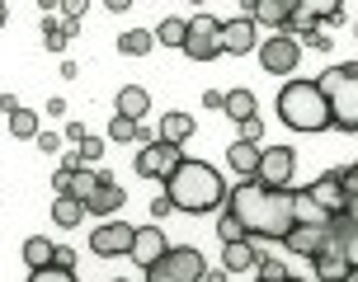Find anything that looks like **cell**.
<instances>
[{
  "mask_svg": "<svg viewBox=\"0 0 358 282\" xmlns=\"http://www.w3.org/2000/svg\"><path fill=\"white\" fill-rule=\"evenodd\" d=\"M227 212L241 221L245 240H283L287 230L297 226L292 221V193L287 188H264L255 179L236 184L227 193Z\"/></svg>",
  "mask_w": 358,
  "mask_h": 282,
  "instance_id": "6da1fadb",
  "label": "cell"
},
{
  "mask_svg": "<svg viewBox=\"0 0 358 282\" xmlns=\"http://www.w3.org/2000/svg\"><path fill=\"white\" fill-rule=\"evenodd\" d=\"M165 198H170V207L175 212H213L227 202V184L217 175L213 165H203V160H179V170L165 179Z\"/></svg>",
  "mask_w": 358,
  "mask_h": 282,
  "instance_id": "7a4b0ae2",
  "label": "cell"
},
{
  "mask_svg": "<svg viewBox=\"0 0 358 282\" xmlns=\"http://www.w3.org/2000/svg\"><path fill=\"white\" fill-rule=\"evenodd\" d=\"M325 108H330V127L340 132H358V61H340L316 75Z\"/></svg>",
  "mask_w": 358,
  "mask_h": 282,
  "instance_id": "3957f363",
  "label": "cell"
},
{
  "mask_svg": "<svg viewBox=\"0 0 358 282\" xmlns=\"http://www.w3.org/2000/svg\"><path fill=\"white\" fill-rule=\"evenodd\" d=\"M278 118L292 132H325L330 127V108H325L316 80H287L278 89Z\"/></svg>",
  "mask_w": 358,
  "mask_h": 282,
  "instance_id": "277c9868",
  "label": "cell"
},
{
  "mask_svg": "<svg viewBox=\"0 0 358 282\" xmlns=\"http://www.w3.org/2000/svg\"><path fill=\"white\" fill-rule=\"evenodd\" d=\"M203 273H208L203 249H194V245H170L156 264L146 268V282H203Z\"/></svg>",
  "mask_w": 358,
  "mask_h": 282,
  "instance_id": "5b68a950",
  "label": "cell"
},
{
  "mask_svg": "<svg viewBox=\"0 0 358 282\" xmlns=\"http://www.w3.org/2000/svg\"><path fill=\"white\" fill-rule=\"evenodd\" d=\"M259 66L268 70V75H292L297 70V61H302V43L292 34H273V38H259Z\"/></svg>",
  "mask_w": 358,
  "mask_h": 282,
  "instance_id": "8992f818",
  "label": "cell"
},
{
  "mask_svg": "<svg viewBox=\"0 0 358 282\" xmlns=\"http://www.w3.org/2000/svg\"><path fill=\"white\" fill-rule=\"evenodd\" d=\"M184 52L194 57V61H213V57H222V19H213V15H194L189 19Z\"/></svg>",
  "mask_w": 358,
  "mask_h": 282,
  "instance_id": "52a82bcc",
  "label": "cell"
},
{
  "mask_svg": "<svg viewBox=\"0 0 358 282\" xmlns=\"http://www.w3.org/2000/svg\"><path fill=\"white\" fill-rule=\"evenodd\" d=\"M292 170H297V151H292V146H268V151H259L255 184H264V188H287V184H292Z\"/></svg>",
  "mask_w": 358,
  "mask_h": 282,
  "instance_id": "ba28073f",
  "label": "cell"
},
{
  "mask_svg": "<svg viewBox=\"0 0 358 282\" xmlns=\"http://www.w3.org/2000/svg\"><path fill=\"white\" fill-rule=\"evenodd\" d=\"M321 254H335L349 273H358V221H349V216H330V230H325V249Z\"/></svg>",
  "mask_w": 358,
  "mask_h": 282,
  "instance_id": "9c48e42d",
  "label": "cell"
},
{
  "mask_svg": "<svg viewBox=\"0 0 358 282\" xmlns=\"http://www.w3.org/2000/svg\"><path fill=\"white\" fill-rule=\"evenodd\" d=\"M132 235H137V226H127V221H113V216H108L104 226L90 230V254H99V259L132 254Z\"/></svg>",
  "mask_w": 358,
  "mask_h": 282,
  "instance_id": "30bf717a",
  "label": "cell"
},
{
  "mask_svg": "<svg viewBox=\"0 0 358 282\" xmlns=\"http://www.w3.org/2000/svg\"><path fill=\"white\" fill-rule=\"evenodd\" d=\"M311 202L325 212V216H344V207H349V188H344V170H325L311 188Z\"/></svg>",
  "mask_w": 358,
  "mask_h": 282,
  "instance_id": "8fae6325",
  "label": "cell"
},
{
  "mask_svg": "<svg viewBox=\"0 0 358 282\" xmlns=\"http://www.w3.org/2000/svg\"><path fill=\"white\" fill-rule=\"evenodd\" d=\"M179 160H184V151H179V146L151 141V146H142V151H137V175H142V179H170L179 170Z\"/></svg>",
  "mask_w": 358,
  "mask_h": 282,
  "instance_id": "7c38bea8",
  "label": "cell"
},
{
  "mask_svg": "<svg viewBox=\"0 0 358 282\" xmlns=\"http://www.w3.org/2000/svg\"><path fill=\"white\" fill-rule=\"evenodd\" d=\"M123 202H127V193L118 188V179L99 170V184H94V193L85 198V216H104V221H108V216L123 207Z\"/></svg>",
  "mask_w": 358,
  "mask_h": 282,
  "instance_id": "4fadbf2b",
  "label": "cell"
},
{
  "mask_svg": "<svg viewBox=\"0 0 358 282\" xmlns=\"http://www.w3.org/2000/svg\"><path fill=\"white\" fill-rule=\"evenodd\" d=\"M259 47V34H255V19L250 15H236L222 24V52H231V57H245Z\"/></svg>",
  "mask_w": 358,
  "mask_h": 282,
  "instance_id": "5bb4252c",
  "label": "cell"
},
{
  "mask_svg": "<svg viewBox=\"0 0 358 282\" xmlns=\"http://www.w3.org/2000/svg\"><path fill=\"white\" fill-rule=\"evenodd\" d=\"M250 19H255V24H268L273 34H287L292 19H297V0H255Z\"/></svg>",
  "mask_w": 358,
  "mask_h": 282,
  "instance_id": "9a60e30c",
  "label": "cell"
},
{
  "mask_svg": "<svg viewBox=\"0 0 358 282\" xmlns=\"http://www.w3.org/2000/svg\"><path fill=\"white\" fill-rule=\"evenodd\" d=\"M165 249H170V240L161 226H137V235H132V264L137 268H151Z\"/></svg>",
  "mask_w": 358,
  "mask_h": 282,
  "instance_id": "2e32d148",
  "label": "cell"
},
{
  "mask_svg": "<svg viewBox=\"0 0 358 282\" xmlns=\"http://www.w3.org/2000/svg\"><path fill=\"white\" fill-rule=\"evenodd\" d=\"M325 230H330V221L325 226H292L283 235V245H287V254H302V259H316L325 249Z\"/></svg>",
  "mask_w": 358,
  "mask_h": 282,
  "instance_id": "e0dca14e",
  "label": "cell"
},
{
  "mask_svg": "<svg viewBox=\"0 0 358 282\" xmlns=\"http://www.w3.org/2000/svg\"><path fill=\"white\" fill-rule=\"evenodd\" d=\"M113 113L127 118V123H142L146 113H151V94L142 85H123L118 89V99H113Z\"/></svg>",
  "mask_w": 358,
  "mask_h": 282,
  "instance_id": "ac0fdd59",
  "label": "cell"
},
{
  "mask_svg": "<svg viewBox=\"0 0 358 282\" xmlns=\"http://www.w3.org/2000/svg\"><path fill=\"white\" fill-rule=\"evenodd\" d=\"M227 165H231V175L245 184V179H255V170H259V146H245V141H231L227 146Z\"/></svg>",
  "mask_w": 358,
  "mask_h": 282,
  "instance_id": "d6986e66",
  "label": "cell"
},
{
  "mask_svg": "<svg viewBox=\"0 0 358 282\" xmlns=\"http://www.w3.org/2000/svg\"><path fill=\"white\" fill-rule=\"evenodd\" d=\"M255 254H259V249H255L250 240H231V245H222V273L231 278V273H245V268H255Z\"/></svg>",
  "mask_w": 358,
  "mask_h": 282,
  "instance_id": "ffe728a7",
  "label": "cell"
},
{
  "mask_svg": "<svg viewBox=\"0 0 358 282\" xmlns=\"http://www.w3.org/2000/svg\"><path fill=\"white\" fill-rule=\"evenodd\" d=\"M194 118H189V113H165L161 118V137L156 141H165V146H184V141L194 137Z\"/></svg>",
  "mask_w": 358,
  "mask_h": 282,
  "instance_id": "44dd1931",
  "label": "cell"
},
{
  "mask_svg": "<svg viewBox=\"0 0 358 282\" xmlns=\"http://www.w3.org/2000/svg\"><path fill=\"white\" fill-rule=\"evenodd\" d=\"M52 221L62 230H76L85 221V202H80V198H52Z\"/></svg>",
  "mask_w": 358,
  "mask_h": 282,
  "instance_id": "7402d4cb",
  "label": "cell"
},
{
  "mask_svg": "<svg viewBox=\"0 0 358 282\" xmlns=\"http://www.w3.org/2000/svg\"><path fill=\"white\" fill-rule=\"evenodd\" d=\"M292 221H297V226H325L330 216H325V212L311 202V193L302 188V193H292Z\"/></svg>",
  "mask_w": 358,
  "mask_h": 282,
  "instance_id": "603a6c76",
  "label": "cell"
},
{
  "mask_svg": "<svg viewBox=\"0 0 358 282\" xmlns=\"http://www.w3.org/2000/svg\"><path fill=\"white\" fill-rule=\"evenodd\" d=\"M52 240H48V235H29V240H24V264H29V268H34V273H38V268H48V264H52Z\"/></svg>",
  "mask_w": 358,
  "mask_h": 282,
  "instance_id": "cb8c5ba5",
  "label": "cell"
},
{
  "mask_svg": "<svg viewBox=\"0 0 358 282\" xmlns=\"http://www.w3.org/2000/svg\"><path fill=\"white\" fill-rule=\"evenodd\" d=\"M222 113H227V118H236V123L255 118V94H250V89H231V94L222 99Z\"/></svg>",
  "mask_w": 358,
  "mask_h": 282,
  "instance_id": "d4e9b609",
  "label": "cell"
},
{
  "mask_svg": "<svg viewBox=\"0 0 358 282\" xmlns=\"http://www.w3.org/2000/svg\"><path fill=\"white\" fill-rule=\"evenodd\" d=\"M151 47H156L151 29H127V34L118 38V52H123V57H146Z\"/></svg>",
  "mask_w": 358,
  "mask_h": 282,
  "instance_id": "484cf974",
  "label": "cell"
},
{
  "mask_svg": "<svg viewBox=\"0 0 358 282\" xmlns=\"http://www.w3.org/2000/svg\"><path fill=\"white\" fill-rule=\"evenodd\" d=\"M184 34H189V19H161L151 38H161V47H184Z\"/></svg>",
  "mask_w": 358,
  "mask_h": 282,
  "instance_id": "4316f807",
  "label": "cell"
},
{
  "mask_svg": "<svg viewBox=\"0 0 358 282\" xmlns=\"http://www.w3.org/2000/svg\"><path fill=\"white\" fill-rule=\"evenodd\" d=\"M43 127H38V113L34 108H19L15 118H10V137H19V141H34Z\"/></svg>",
  "mask_w": 358,
  "mask_h": 282,
  "instance_id": "83f0119b",
  "label": "cell"
},
{
  "mask_svg": "<svg viewBox=\"0 0 358 282\" xmlns=\"http://www.w3.org/2000/svg\"><path fill=\"white\" fill-rule=\"evenodd\" d=\"M255 273H259V282H283V278H292V273H287V264H278L273 254H255Z\"/></svg>",
  "mask_w": 358,
  "mask_h": 282,
  "instance_id": "f1b7e54d",
  "label": "cell"
},
{
  "mask_svg": "<svg viewBox=\"0 0 358 282\" xmlns=\"http://www.w3.org/2000/svg\"><path fill=\"white\" fill-rule=\"evenodd\" d=\"M94 184H99V170H90V165L85 170H71V193L66 198H80V202H85V198L94 193Z\"/></svg>",
  "mask_w": 358,
  "mask_h": 282,
  "instance_id": "f546056e",
  "label": "cell"
},
{
  "mask_svg": "<svg viewBox=\"0 0 358 282\" xmlns=\"http://www.w3.org/2000/svg\"><path fill=\"white\" fill-rule=\"evenodd\" d=\"M43 47L48 52H66V38H62V24L52 15H43Z\"/></svg>",
  "mask_w": 358,
  "mask_h": 282,
  "instance_id": "4dcf8cb0",
  "label": "cell"
},
{
  "mask_svg": "<svg viewBox=\"0 0 358 282\" xmlns=\"http://www.w3.org/2000/svg\"><path fill=\"white\" fill-rule=\"evenodd\" d=\"M137 127L142 123H127V118L113 113V118H108V141H137Z\"/></svg>",
  "mask_w": 358,
  "mask_h": 282,
  "instance_id": "1f68e13d",
  "label": "cell"
},
{
  "mask_svg": "<svg viewBox=\"0 0 358 282\" xmlns=\"http://www.w3.org/2000/svg\"><path fill=\"white\" fill-rule=\"evenodd\" d=\"M76 156H80V165H94V160L104 156V137H90L85 132V141L76 146Z\"/></svg>",
  "mask_w": 358,
  "mask_h": 282,
  "instance_id": "d6a6232c",
  "label": "cell"
},
{
  "mask_svg": "<svg viewBox=\"0 0 358 282\" xmlns=\"http://www.w3.org/2000/svg\"><path fill=\"white\" fill-rule=\"evenodd\" d=\"M217 235H222V245H231V240H245V230L236 221L231 212H222V221H217Z\"/></svg>",
  "mask_w": 358,
  "mask_h": 282,
  "instance_id": "836d02e7",
  "label": "cell"
},
{
  "mask_svg": "<svg viewBox=\"0 0 358 282\" xmlns=\"http://www.w3.org/2000/svg\"><path fill=\"white\" fill-rule=\"evenodd\" d=\"M29 282H76V273H66V268H38V273H29Z\"/></svg>",
  "mask_w": 358,
  "mask_h": 282,
  "instance_id": "e575fe53",
  "label": "cell"
},
{
  "mask_svg": "<svg viewBox=\"0 0 358 282\" xmlns=\"http://www.w3.org/2000/svg\"><path fill=\"white\" fill-rule=\"evenodd\" d=\"M259 137H264V123H259V118H245V123H241V141H245V146H259Z\"/></svg>",
  "mask_w": 358,
  "mask_h": 282,
  "instance_id": "d590c367",
  "label": "cell"
},
{
  "mask_svg": "<svg viewBox=\"0 0 358 282\" xmlns=\"http://www.w3.org/2000/svg\"><path fill=\"white\" fill-rule=\"evenodd\" d=\"M52 268H66V273H76V249H71V245H57V249H52Z\"/></svg>",
  "mask_w": 358,
  "mask_h": 282,
  "instance_id": "8d00e7d4",
  "label": "cell"
},
{
  "mask_svg": "<svg viewBox=\"0 0 358 282\" xmlns=\"http://www.w3.org/2000/svg\"><path fill=\"white\" fill-rule=\"evenodd\" d=\"M38 151H43V156H57V151H62V137H57V132H38Z\"/></svg>",
  "mask_w": 358,
  "mask_h": 282,
  "instance_id": "74e56055",
  "label": "cell"
},
{
  "mask_svg": "<svg viewBox=\"0 0 358 282\" xmlns=\"http://www.w3.org/2000/svg\"><path fill=\"white\" fill-rule=\"evenodd\" d=\"M52 193H57V198L71 193V170H57V175H52Z\"/></svg>",
  "mask_w": 358,
  "mask_h": 282,
  "instance_id": "f35d334b",
  "label": "cell"
},
{
  "mask_svg": "<svg viewBox=\"0 0 358 282\" xmlns=\"http://www.w3.org/2000/svg\"><path fill=\"white\" fill-rule=\"evenodd\" d=\"M297 43H311L316 52H330V38H325L321 29H316V34H297Z\"/></svg>",
  "mask_w": 358,
  "mask_h": 282,
  "instance_id": "ab89813d",
  "label": "cell"
},
{
  "mask_svg": "<svg viewBox=\"0 0 358 282\" xmlns=\"http://www.w3.org/2000/svg\"><path fill=\"white\" fill-rule=\"evenodd\" d=\"M170 212H175V207H170V198H165V193H161V198H151V216H156V226H161Z\"/></svg>",
  "mask_w": 358,
  "mask_h": 282,
  "instance_id": "60d3db41",
  "label": "cell"
},
{
  "mask_svg": "<svg viewBox=\"0 0 358 282\" xmlns=\"http://www.w3.org/2000/svg\"><path fill=\"white\" fill-rule=\"evenodd\" d=\"M62 141H71V146H80V141H85V127H80V123H66V132H62Z\"/></svg>",
  "mask_w": 358,
  "mask_h": 282,
  "instance_id": "b9f144b4",
  "label": "cell"
},
{
  "mask_svg": "<svg viewBox=\"0 0 358 282\" xmlns=\"http://www.w3.org/2000/svg\"><path fill=\"white\" fill-rule=\"evenodd\" d=\"M19 108H24V104H19L15 94H0V113H5V118H15Z\"/></svg>",
  "mask_w": 358,
  "mask_h": 282,
  "instance_id": "7bdbcfd3",
  "label": "cell"
},
{
  "mask_svg": "<svg viewBox=\"0 0 358 282\" xmlns=\"http://www.w3.org/2000/svg\"><path fill=\"white\" fill-rule=\"evenodd\" d=\"M344 188H349V198H358V165L344 170Z\"/></svg>",
  "mask_w": 358,
  "mask_h": 282,
  "instance_id": "ee69618b",
  "label": "cell"
},
{
  "mask_svg": "<svg viewBox=\"0 0 358 282\" xmlns=\"http://www.w3.org/2000/svg\"><path fill=\"white\" fill-rule=\"evenodd\" d=\"M62 15H66V19H80V15H85V5H80V0H66V5H62Z\"/></svg>",
  "mask_w": 358,
  "mask_h": 282,
  "instance_id": "f6af8a7d",
  "label": "cell"
},
{
  "mask_svg": "<svg viewBox=\"0 0 358 282\" xmlns=\"http://www.w3.org/2000/svg\"><path fill=\"white\" fill-rule=\"evenodd\" d=\"M222 99H227L222 89H208V94H203V108H222Z\"/></svg>",
  "mask_w": 358,
  "mask_h": 282,
  "instance_id": "bcb514c9",
  "label": "cell"
},
{
  "mask_svg": "<svg viewBox=\"0 0 358 282\" xmlns=\"http://www.w3.org/2000/svg\"><path fill=\"white\" fill-rule=\"evenodd\" d=\"M66 113V99H48V118H62Z\"/></svg>",
  "mask_w": 358,
  "mask_h": 282,
  "instance_id": "7dc6e473",
  "label": "cell"
},
{
  "mask_svg": "<svg viewBox=\"0 0 358 282\" xmlns=\"http://www.w3.org/2000/svg\"><path fill=\"white\" fill-rule=\"evenodd\" d=\"M203 282H231V278H227L222 268H208V273H203Z\"/></svg>",
  "mask_w": 358,
  "mask_h": 282,
  "instance_id": "c3c4849f",
  "label": "cell"
},
{
  "mask_svg": "<svg viewBox=\"0 0 358 282\" xmlns=\"http://www.w3.org/2000/svg\"><path fill=\"white\" fill-rule=\"evenodd\" d=\"M344 216H349V221H358V198H349V207H344Z\"/></svg>",
  "mask_w": 358,
  "mask_h": 282,
  "instance_id": "681fc988",
  "label": "cell"
},
{
  "mask_svg": "<svg viewBox=\"0 0 358 282\" xmlns=\"http://www.w3.org/2000/svg\"><path fill=\"white\" fill-rule=\"evenodd\" d=\"M5 19H10V10H5V0H0V24H5Z\"/></svg>",
  "mask_w": 358,
  "mask_h": 282,
  "instance_id": "f907efd6",
  "label": "cell"
},
{
  "mask_svg": "<svg viewBox=\"0 0 358 282\" xmlns=\"http://www.w3.org/2000/svg\"><path fill=\"white\" fill-rule=\"evenodd\" d=\"M287 282H306V278H287Z\"/></svg>",
  "mask_w": 358,
  "mask_h": 282,
  "instance_id": "816d5d0a",
  "label": "cell"
},
{
  "mask_svg": "<svg viewBox=\"0 0 358 282\" xmlns=\"http://www.w3.org/2000/svg\"><path fill=\"white\" fill-rule=\"evenodd\" d=\"M113 282H127V278H113Z\"/></svg>",
  "mask_w": 358,
  "mask_h": 282,
  "instance_id": "f5cc1de1",
  "label": "cell"
},
{
  "mask_svg": "<svg viewBox=\"0 0 358 282\" xmlns=\"http://www.w3.org/2000/svg\"><path fill=\"white\" fill-rule=\"evenodd\" d=\"M354 282H358V273H354Z\"/></svg>",
  "mask_w": 358,
  "mask_h": 282,
  "instance_id": "db71d44e",
  "label": "cell"
},
{
  "mask_svg": "<svg viewBox=\"0 0 358 282\" xmlns=\"http://www.w3.org/2000/svg\"><path fill=\"white\" fill-rule=\"evenodd\" d=\"M283 282H287V278H283Z\"/></svg>",
  "mask_w": 358,
  "mask_h": 282,
  "instance_id": "11a10c76",
  "label": "cell"
}]
</instances>
